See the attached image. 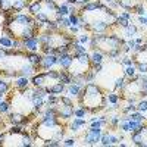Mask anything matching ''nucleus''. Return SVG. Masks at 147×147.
Masks as SVG:
<instances>
[{
    "label": "nucleus",
    "mask_w": 147,
    "mask_h": 147,
    "mask_svg": "<svg viewBox=\"0 0 147 147\" xmlns=\"http://www.w3.org/2000/svg\"><path fill=\"white\" fill-rule=\"evenodd\" d=\"M68 30H69V32L74 35V34H78V31H80V27H78V25H71Z\"/></svg>",
    "instance_id": "nucleus-42"
},
{
    "label": "nucleus",
    "mask_w": 147,
    "mask_h": 147,
    "mask_svg": "<svg viewBox=\"0 0 147 147\" xmlns=\"http://www.w3.org/2000/svg\"><path fill=\"white\" fill-rule=\"evenodd\" d=\"M78 103L82 105L90 113H99L107 107V100H106V93L99 84L88 82L85 84L81 94L78 96Z\"/></svg>",
    "instance_id": "nucleus-2"
},
{
    "label": "nucleus",
    "mask_w": 147,
    "mask_h": 147,
    "mask_svg": "<svg viewBox=\"0 0 147 147\" xmlns=\"http://www.w3.org/2000/svg\"><path fill=\"white\" fill-rule=\"evenodd\" d=\"M31 137L40 138L41 141H44V144L52 140L62 141L65 137V127L62 125V119H59L57 116L41 115L40 122L34 124L31 129Z\"/></svg>",
    "instance_id": "nucleus-1"
},
{
    "label": "nucleus",
    "mask_w": 147,
    "mask_h": 147,
    "mask_svg": "<svg viewBox=\"0 0 147 147\" xmlns=\"http://www.w3.org/2000/svg\"><path fill=\"white\" fill-rule=\"evenodd\" d=\"M102 132H103L102 128L88 127L87 132H85V136H84V144H87V146H94V144H97V143H100Z\"/></svg>",
    "instance_id": "nucleus-7"
},
{
    "label": "nucleus",
    "mask_w": 147,
    "mask_h": 147,
    "mask_svg": "<svg viewBox=\"0 0 147 147\" xmlns=\"http://www.w3.org/2000/svg\"><path fill=\"white\" fill-rule=\"evenodd\" d=\"M87 124H88V122H87V119H85V118H77V116H74V121L69 124V129L74 134H78V132H81V129L85 128V125H87Z\"/></svg>",
    "instance_id": "nucleus-10"
},
{
    "label": "nucleus",
    "mask_w": 147,
    "mask_h": 147,
    "mask_svg": "<svg viewBox=\"0 0 147 147\" xmlns=\"http://www.w3.org/2000/svg\"><path fill=\"white\" fill-rule=\"evenodd\" d=\"M106 100H107V103H110V105H118L119 103V100H121V96L119 94H116V93H106Z\"/></svg>",
    "instance_id": "nucleus-25"
},
{
    "label": "nucleus",
    "mask_w": 147,
    "mask_h": 147,
    "mask_svg": "<svg viewBox=\"0 0 147 147\" xmlns=\"http://www.w3.org/2000/svg\"><path fill=\"white\" fill-rule=\"evenodd\" d=\"M10 90V84L7 81H0V94H6Z\"/></svg>",
    "instance_id": "nucleus-36"
},
{
    "label": "nucleus",
    "mask_w": 147,
    "mask_h": 147,
    "mask_svg": "<svg viewBox=\"0 0 147 147\" xmlns=\"http://www.w3.org/2000/svg\"><path fill=\"white\" fill-rule=\"evenodd\" d=\"M88 2H91V0H77V5H78V6H82V5L88 3Z\"/></svg>",
    "instance_id": "nucleus-47"
},
{
    "label": "nucleus",
    "mask_w": 147,
    "mask_h": 147,
    "mask_svg": "<svg viewBox=\"0 0 147 147\" xmlns=\"http://www.w3.org/2000/svg\"><path fill=\"white\" fill-rule=\"evenodd\" d=\"M74 102L71 97H65V96H59V100L56 103V112H57V118L63 119V121H69L74 116Z\"/></svg>",
    "instance_id": "nucleus-6"
},
{
    "label": "nucleus",
    "mask_w": 147,
    "mask_h": 147,
    "mask_svg": "<svg viewBox=\"0 0 147 147\" xmlns=\"http://www.w3.org/2000/svg\"><path fill=\"white\" fill-rule=\"evenodd\" d=\"M34 138L22 125H12L5 132H0V146L5 147H27L32 146Z\"/></svg>",
    "instance_id": "nucleus-4"
},
{
    "label": "nucleus",
    "mask_w": 147,
    "mask_h": 147,
    "mask_svg": "<svg viewBox=\"0 0 147 147\" xmlns=\"http://www.w3.org/2000/svg\"><path fill=\"white\" fill-rule=\"evenodd\" d=\"M105 2H106V5H107V3H110V2H112V0H105Z\"/></svg>",
    "instance_id": "nucleus-51"
},
{
    "label": "nucleus",
    "mask_w": 147,
    "mask_h": 147,
    "mask_svg": "<svg viewBox=\"0 0 147 147\" xmlns=\"http://www.w3.org/2000/svg\"><path fill=\"white\" fill-rule=\"evenodd\" d=\"M107 6H109L110 9H116V7H119V5L116 3V0H112L110 3H107Z\"/></svg>",
    "instance_id": "nucleus-46"
},
{
    "label": "nucleus",
    "mask_w": 147,
    "mask_h": 147,
    "mask_svg": "<svg viewBox=\"0 0 147 147\" xmlns=\"http://www.w3.org/2000/svg\"><path fill=\"white\" fill-rule=\"evenodd\" d=\"M9 109H10V103L9 102H0V113L2 115H7L9 113Z\"/></svg>",
    "instance_id": "nucleus-33"
},
{
    "label": "nucleus",
    "mask_w": 147,
    "mask_h": 147,
    "mask_svg": "<svg viewBox=\"0 0 147 147\" xmlns=\"http://www.w3.org/2000/svg\"><path fill=\"white\" fill-rule=\"evenodd\" d=\"M128 116H129V119H132V121H138V122H143V121H144L143 113L138 112V110H136V112H131Z\"/></svg>",
    "instance_id": "nucleus-32"
},
{
    "label": "nucleus",
    "mask_w": 147,
    "mask_h": 147,
    "mask_svg": "<svg viewBox=\"0 0 147 147\" xmlns=\"http://www.w3.org/2000/svg\"><path fill=\"white\" fill-rule=\"evenodd\" d=\"M137 110H138V112H146V110H147V100H140L138 102V105H137Z\"/></svg>",
    "instance_id": "nucleus-40"
},
{
    "label": "nucleus",
    "mask_w": 147,
    "mask_h": 147,
    "mask_svg": "<svg viewBox=\"0 0 147 147\" xmlns=\"http://www.w3.org/2000/svg\"><path fill=\"white\" fill-rule=\"evenodd\" d=\"M134 40H136L137 44H143V38H141V37H137V38H134Z\"/></svg>",
    "instance_id": "nucleus-48"
},
{
    "label": "nucleus",
    "mask_w": 147,
    "mask_h": 147,
    "mask_svg": "<svg viewBox=\"0 0 147 147\" xmlns=\"http://www.w3.org/2000/svg\"><path fill=\"white\" fill-rule=\"evenodd\" d=\"M131 141H132V144L141 147V143H143V134H141V131H134V132H131Z\"/></svg>",
    "instance_id": "nucleus-24"
},
{
    "label": "nucleus",
    "mask_w": 147,
    "mask_h": 147,
    "mask_svg": "<svg viewBox=\"0 0 147 147\" xmlns=\"http://www.w3.org/2000/svg\"><path fill=\"white\" fill-rule=\"evenodd\" d=\"M57 24H59V28L60 30H68L71 27V21H69L68 16H60L57 19Z\"/></svg>",
    "instance_id": "nucleus-26"
},
{
    "label": "nucleus",
    "mask_w": 147,
    "mask_h": 147,
    "mask_svg": "<svg viewBox=\"0 0 147 147\" xmlns=\"http://www.w3.org/2000/svg\"><path fill=\"white\" fill-rule=\"evenodd\" d=\"M129 22H131V21H128V19H125V18H122L121 15H118V19H116V22H115V27H116V28H124V27L128 25Z\"/></svg>",
    "instance_id": "nucleus-29"
},
{
    "label": "nucleus",
    "mask_w": 147,
    "mask_h": 147,
    "mask_svg": "<svg viewBox=\"0 0 147 147\" xmlns=\"http://www.w3.org/2000/svg\"><path fill=\"white\" fill-rule=\"evenodd\" d=\"M77 40L81 43V44H85V43H90V40H91V35H88V34H80L78 37H77Z\"/></svg>",
    "instance_id": "nucleus-37"
},
{
    "label": "nucleus",
    "mask_w": 147,
    "mask_h": 147,
    "mask_svg": "<svg viewBox=\"0 0 147 147\" xmlns=\"http://www.w3.org/2000/svg\"><path fill=\"white\" fill-rule=\"evenodd\" d=\"M24 43V52H38L40 50V41H38V37H30L27 40H22Z\"/></svg>",
    "instance_id": "nucleus-9"
},
{
    "label": "nucleus",
    "mask_w": 147,
    "mask_h": 147,
    "mask_svg": "<svg viewBox=\"0 0 147 147\" xmlns=\"http://www.w3.org/2000/svg\"><path fill=\"white\" fill-rule=\"evenodd\" d=\"M129 52H131V47L127 43H124V46H122V53H129Z\"/></svg>",
    "instance_id": "nucleus-43"
},
{
    "label": "nucleus",
    "mask_w": 147,
    "mask_h": 147,
    "mask_svg": "<svg viewBox=\"0 0 147 147\" xmlns=\"http://www.w3.org/2000/svg\"><path fill=\"white\" fill-rule=\"evenodd\" d=\"M119 119H121V116L116 115V113L107 116V127H110V128H118V125H119Z\"/></svg>",
    "instance_id": "nucleus-23"
},
{
    "label": "nucleus",
    "mask_w": 147,
    "mask_h": 147,
    "mask_svg": "<svg viewBox=\"0 0 147 147\" xmlns=\"http://www.w3.org/2000/svg\"><path fill=\"white\" fill-rule=\"evenodd\" d=\"M0 81H2V80H0Z\"/></svg>",
    "instance_id": "nucleus-52"
},
{
    "label": "nucleus",
    "mask_w": 147,
    "mask_h": 147,
    "mask_svg": "<svg viewBox=\"0 0 147 147\" xmlns=\"http://www.w3.org/2000/svg\"><path fill=\"white\" fill-rule=\"evenodd\" d=\"M57 65V56L55 55H43L41 59V63L38 66V69L41 71H49V69H53V66Z\"/></svg>",
    "instance_id": "nucleus-8"
},
{
    "label": "nucleus",
    "mask_w": 147,
    "mask_h": 147,
    "mask_svg": "<svg viewBox=\"0 0 147 147\" xmlns=\"http://www.w3.org/2000/svg\"><path fill=\"white\" fill-rule=\"evenodd\" d=\"M40 10H41V0H34V2L30 3L28 6V13L31 16H35L37 13H40Z\"/></svg>",
    "instance_id": "nucleus-19"
},
{
    "label": "nucleus",
    "mask_w": 147,
    "mask_h": 147,
    "mask_svg": "<svg viewBox=\"0 0 147 147\" xmlns=\"http://www.w3.org/2000/svg\"><path fill=\"white\" fill-rule=\"evenodd\" d=\"M27 59H28V62L35 65L37 68L40 66L41 63V59H43V55H38L37 52H27Z\"/></svg>",
    "instance_id": "nucleus-17"
},
{
    "label": "nucleus",
    "mask_w": 147,
    "mask_h": 147,
    "mask_svg": "<svg viewBox=\"0 0 147 147\" xmlns=\"http://www.w3.org/2000/svg\"><path fill=\"white\" fill-rule=\"evenodd\" d=\"M125 84H127V81H125V75H124V77H118V78L115 80L113 88H115V90H122V88L125 87Z\"/></svg>",
    "instance_id": "nucleus-28"
},
{
    "label": "nucleus",
    "mask_w": 147,
    "mask_h": 147,
    "mask_svg": "<svg viewBox=\"0 0 147 147\" xmlns=\"http://www.w3.org/2000/svg\"><path fill=\"white\" fill-rule=\"evenodd\" d=\"M121 16L125 18V19H128V21H131V18H132V15L128 13V12H121Z\"/></svg>",
    "instance_id": "nucleus-44"
},
{
    "label": "nucleus",
    "mask_w": 147,
    "mask_h": 147,
    "mask_svg": "<svg viewBox=\"0 0 147 147\" xmlns=\"http://www.w3.org/2000/svg\"><path fill=\"white\" fill-rule=\"evenodd\" d=\"M59 80H60V82H63L65 85H69V84L72 82L71 72L66 71V69H60V71H59Z\"/></svg>",
    "instance_id": "nucleus-20"
},
{
    "label": "nucleus",
    "mask_w": 147,
    "mask_h": 147,
    "mask_svg": "<svg viewBox=\"0 0 147 147\" xmlns=\"http://www.w3.org/2000/svg\"><path fill=\"white\" fill-rule=\"evenodd\" d=\"M74 55V53H72ZM88 69H91V62H90V55L88 53H82V55H74L72 63L69 66V71L72 77H80L84 78L85 72Z\"/></svg>",
    "instance_id": "nucleus-5"
},
{
    "label": "nucleus",
    "mask_w": 147,
    "mask_h": 147,
    "mask_svg": "<svg viewBox=\"0 0 147 147\" xmlns=\"http://www.w3.org/2000/svg\"><path fill=\"white\" fill-rule=\"evenodd\" d=\"M121 65L131 66V65H134V60H132V57H129V56H124V57L121 59Z\"/></svg>",
    "instance_id": "nucleus-39"
},
{
    "label": "nucleus",
    "mask_w": 147,
    "mask_h": 147,
    "mask_svg": "<svg viewBox=\"0 0 147 147\" xmlns=\"http://www.w3.org/2000/svg\"><path fill=\"white\" fill-rule=\"evenodd\" d=\"M30 78L28 77H19V78H15V88L18 91H25L28 87H30Z\"/></svg>",
    "instance_id": "nucleus-15"
},
{
    "label": "nucleus",
    "mask_w": 147,
    "mask_h": 147,
    "mask_svg": "<svg viewBox=\"0 0 147 147\" xmlns=\"http://www.w3.org/2000/svg\"><path fill=\"white\" fill-rule=\"evenodd\" d=\"M134 66H136L137 72L140 74H147V65L143 63V62H134Z\"/></svg>",
    "instance_id": "nucleus-34"
},
{
    "label": "nucleus",
    "mask_w": 147,
    "mask_h": 147,
    "mask_svg": "<svg viewBox=\"0 0 147 147\" xmlns=\"http://www.w3.org/2000/svg\"><path fill=\"white\" fill-rule=\"evenodd\" d=\"M72 59L74 55L72 53H65V55H60L57 57V65L60 66V69H69L71 63H72Z\"/></svg>",
    "instance_id": "nucleus-13"
},
{
    "label": "nucleus",
    "mask_w": 147,
    "mask_h": 147,
    "mask_svg": "<svg viewBox=\"0 0 147 147\" xmlns=\"http://www.w3.org/2000/svg\"><path fill=\"white\" fill-rule=\"evenodd\" d=\"M96 78V72L93 69H88L87 72H85V75H84V80L87 81V82H91L93 80Z\"/></svg>",
    "instance_id": "nucleus-38"
},
{
    "label": "nucleus",
    "mask_w": 147,
    "mask_h": 147,
    "mask_svg": "<svg viewBox=\"0 0 147 147\" xmlns=\"http://www.w3.org/2000/svg\"><path fill=\"white\" fill-rule=\"evenodd\" d=\"M134 13H137L138 16H146V6H144V3H140L136 9H134Z\"/></svg>",
    "instance_id": "nucleus-35"
},
{
    "label": "nucleus",
    "mask_w": 147,
    "mask_h": 147,
    "mask_svg": "<svg viewBox=\"0 0 147 147\" xmlns=\"http://www.w3.org/2000/svg\"><path fill=\"white\" fill-rule=\"evenodd\" d=\"M3 100V94H0V102H2Z\"/></svg>",
    "instance_id": "nucleus-50"
},
{
    "label": "nucleus",
    "mask_w": 147,
    "mask_h": 147,
    "mask_svg": "<svg viewBox=\"0 0 147 147\" xmlns=\"http://www.w3.org/2000/svg\"><path fill=\"white\" fill-rule=\"evenodd\" d=\"M121 110H122V113H124V115H129L131 112H136L137 106H136V103H128L125 107H122Z\"/></svg>",
    "instance_id": "nucleus-30"
},
{
    "label": "nucleus",
    "mask_w": 147,
    "mask_h": 147,
    "mask_svg": "<svg viewBox=\"0 0 147 147\" xmlns=\"http://www.w3.org/2000/svg\"><path fill=\"white\" fill-rule=\"evenodd\" d=\"M137 74V69H136V66L134 65H131V66H125V69H124V75L125 77H128V78H132L134 75Z\"/></svg>",
    "instance_id": "nucleus-31"
},
{
    "label": "nucleus",
    "mask_w": 147,
    "mask_h": 147,
    "mask_svg": "<svg viewBox=\"0 0 147 147\" xmlns=\"http://www.w3.org/2000/svg\"><path fill=\"white\" fill-rule=\"evenodd\" d=\"M75 138H66L65 141H63V146H68V147H71V146H75Z\"/></svg>",
    "instance_id": "nucleus-41"
},
{
    "label": "nucleus",
    "mask_w": 147,
    "mask_h": 147,
    "mask_svg": "<svg viewBox=\"0 0 147 147\" xmlns=\"http://www.w3.org/2000/svg\"><path fill=\"white\" fill-rule=\"evenodd\" d=\"M125 40L118 37V34H91L90 40V49L91 50H99L105 56H109L112 59L119 57L122 53V46Z\"/></svg>",
    "instance_id": "nucleus-3"
},
{
    "label": "nucleus",
    "mask_w": 147,
    "mask_h": 147,
    "mask_svg": "<svg viewBox=\"0 0 147 147\" xmlns=\"http://www.w3.org/2000/svg\"><path fill=\"white\" fill-rule=\"evenodd\" d=\"M138 21H140V24H141L143 27L147 25V16H138Z\"/></svg>",
    "instance_id": "nucleus-45"
},
{
    "label": "nucleus",
    "mask_w": 147,
    "mask_h": 147,
    "mask_svg": "<svg viewBox=\"0 0 147 147\" xmlns=\"http://www.w3.org/2000/svg\"><path fill=\"white\" fill-rule=\"evenodd\" d=\"M103 59H105V55L99 50H93L90 53V62L91 65H97V63H103Z\"/></svg>",
    "instance_id": "nucleus-18"
},
{
    "label": "nucleus",
    "mask_w": 147,
    "mask_h": 147,
    "mask_svg": "<svg viewBox=\"0 0 147 147\" xmlns=\"http://www.w3.org/2000/svg\"><path fill=\"white\" fill-rule=\"evenodd\" d=\"M116 3L119 5V7H122L127 12H134L140 3H144V0H116Z\"/></svg>",
    "instance_id": "nucleus-11"
},
{
    "label": "nucleus",
    "mask_w": 147,
    "mask_h": 147,
    "mask_svg": "<svg viewBox=\"0 0 147 147\" xmlns=\"http://www.w3.org/2000/svg\"><path fill=\"white\" fill-rule=\"evenodd\" d=\"M88 113H90L88 110L80 103H78V106H75V110H74V116H77V118H85Z\"/></svg>",
    "instance_id": "nucleus-22"
},
{
    "label": "nucleus",
    "mask_w": 147,
    "mask_h": 147,
    "mask_svg": "<svg viewBox=\"0 0 147 147\" xmlns=\"http://www.w3.org/2000/svg\"><path fill=\"white\" fill-rule=\"evenodd\" d=\"M65 91L68 93V97H71V99H78V96L81 94L82 88L80 87V85L71 82L69 85H66V90H65Z\"/></svg>",
    "instance_id": "nucleus-14"
},
{
    "label": "nucleus",
    "mask_w": 147,
    "mask_h": 147,
    "mask_svg": "<svg viewBox=\"0 0 147 147\" xmlns=\"http://www.w3.org/2000/svg\"><path fill=\"white\" fill-rule=\"evenodd\" d=\"M137 27L134 25L132 22H129L127 27H124V28H121V32H122V35L125 37V38H134V35L137 34Z\"/></svg>",
    "instance_id": "nucleus-16"
},
{
    "label": "nucleus",
    "mask_w": 147,
    "mask_h": 147,
    "mask_svg": "<svg viewBox=\"0 0 147 147\" xmlns=\"http://www.w3.org/2000/svg\"><path fill=\"white\" fill-rule=\"evenodd\" d=\"M0 127H5V124H3V121H2V113H0Z\"/></svg>",
    "instance_id": "nucleus-49"
},
{
    "label": "nucleus",
    "mask_w": 147,
    "mask_h": 147,
    "mask_svg": "<svg viewBox=\"0 0 147 147\" xmlns=\"http://www.w3.org/2000/svg\"><path fill=\"white\" fill-rule=\"evenodd\" d=\"M100 6H102V2H100V0H91V2H88V3L82 5L80 10L88 12V10H94V9H97V7H100Z\"/></svg>",
    "instance_id": "nucleus-21"
},
{
    "label": "nucleus",
    "mask_w": 147,
    "mask_h": 147,
    "mask_svg": "<svg viewBox=\"0 0 147 147\" xmlns=\"http://www.w3.org/2000/svg\"><path fill=\"white\" fill-rule=\"evenodd\" d=\"M12 40L10 37H7V35H2L0 37V46H2L3 49H10L12 47Z\"/></svg>",
    "instance_id": "nucleus-27"
},
{
    "label": "nucleus",
    "mask_w": 147,
    "mask_h": 147,
    "mask_svg": "<svg viewBox=\"0 0 147 147\" xmlns=\"http://www.w3.org/2000/svg\"><path fill=\"white\" fill-rule=\"evenodd\" d=\"M118 141H121V140H119V136H115V134L106 132V131L102 132L100 143H102L103 146H113V144H118Z\"/></svg>",
    "instance_id": "nucleus-12"
}]
</instances>
